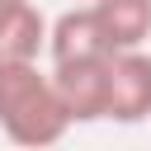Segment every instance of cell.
Returning <instances> with one entry per match:
<instances>
[{
  "label": "cell",
  "mask_w": 151,
  "mask_h": 151,
  "mask_svg": "<svg viewBox=\"0 0 151 151\" xmlns=\"http://www.w3.org/2000/svg\"><path fill=\"white\" fill-rule=\"evenodd\" d=\"M71 113L52 71L38 61H0V132L19 151H47L71 132Z\"/></svg>",
  "instance_id": "1"
},
{
  "label": "cell",
  "mask_w": 151,
  "mask_h": 151,
  "mask_svg": "<svg viewBox=\"0 0 151 151\" xmlns=\"http://www.w3.org/2000/svg\"><path fill=\"white\" fill-rule=\"evenodd\" d=\"M151 118V52H109V123L137 127Z\"/></svg>",
  "instance_id": "2"
},
{
  "label": "cell",
  "mask_w": 151,
  "mask_h": 151,
  "mask_svg": "<svg viewBox=\"0 0 151 151\" xmlns=\"http://www.w3.org/2000/svg\"><path fill=\"white\" fill-rule=\"evenodd\" d=\"M57 94L71 113V123H104L109 118V57H80V61H52Z\"/></svg>",
  "instance_id": "3"
},
{
  "label": "cell",
  "mask_w": 151,
  "mask_h": 151,
  "mask_svg": "<svg viewBox=\"0 0 151 151\" xmlns=\"http://www.w3.org/2000/svg\"><path fill=\"white\" fill-rule=\"evenodd\" d=\"M47 57L52 61H80V57H109V38L99 28L94 5H76L52 19L47 28Z\"/></svg>",
  "instance_id": "4"
},
{
  "label": "cell",
  "mask_w": 151,
  "mask_h": 151,
  "mask_svg": "<svg viewBox=\"0 0 151 151\" xmlns=\"http://www.w3.org/2000/svg\"><path fill=\"white\" fill-rule=\"evenodd\" d=\"M99 28L109 38V52L146 47L151 38V0H94Z\"/></svg>",
  "instance_id": "5"
},
{
  "label": "cell",
  "mask_w": 151,
  "mask_h": 151,
  "mask_svg": "<svg viewBox=\"0 0 151 151\" xmlns=\"http://www.w3.org/2000/svg\"><path fill=\"white\" fill-rule=\"evenodd\" d=\"M47 14L38 5H28L5 33H0V61H38L47 52Z\"/></svg>",
  "instance_id": "6"
},
{
  "label": "cell",
  "mask_w": 151,
  "mask_h": 151,
  "mask_svg": "<svg viewBox=\"0 0 151 151\" xmlns=\"http://www.w3.org/2000/svg\"><path fill=\"white\" fill-rule=\"evenodd\" d=\"M28 5H33V0H0V33H5V28H9V24L28 9Z\"/></svg>",
  "instance_id": "7"
},
{
  "label": "cell",
  "mask_w": 151,
  "mask_h": 151,
  "mask_svg": "<svg viewBox=\"0 0 151 151\" xmlns=\"http://www.w3.org/2000/svg\"><path fill=\"white\" fill-rule=\"evenodd\" d=\"M80 5H94V0H80Z\"/></svg>",
  "instance_id": "8"
}]
</instances>
